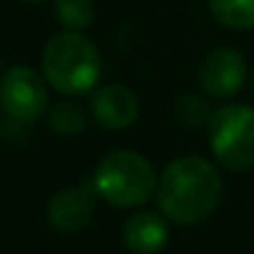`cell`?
Listing matches in <instances>:
<instances>
[{"instance_id":"1","label":"cell","mask_w":254,"mask_h":254,"mask_svg":"<svg viewBox=\"0 0 254 254\" xmlns=\"http://www.w3.org/2000/svg\"><path fill=\"white\" fill-rule=\"evenodd\" d=\"M160 212L177 224H199L222 202V177L217 167L197 155L172 160L157 180Z\"/></svg>"},{"instance_id":"2","label":"cell","mask_w":254,"mask_h":254,"mask_svg":"<svg viewBox=\"0 0 254 254\" xmlns=\"http://www.w3.org/2000/svg\"><path fill=\"white\" fill-rule=\"evenodd\" d=\"M40 63L48 85L65 97L92 92L102 75V55L97 45L80 30L55 33L45 43Z\"/></svg>"},{"instance_id":"3","label":"cell","mask_w":254,"mask_h":254,"mask_svg":"<svg viewBox=\"0 0 254 254\" xmlns=\"http://www.w3.org/2000/svg\"><path fill=\"white\" fill-rule=\"evenodd\" d=\"M157 172L152 162L135 150H110L92 172L95 194L120 209L145 204L157 192Z\"/></svg>"},{"instance_id":"4","label":"cell","mask_w":254,"mask_h":254,"mask_svg":"<svg viewBox=\"0 0 254 254\" xmlns=\"http://www.w3.org/2000/svg\"><path fill=\"white\" fill-rule=\"evenodd\" d=\"M207 135L209 150L224 170L247 172L254 167V107L227 102L212 110Z\"/></svg>"},{"instance_id":"5","label":"cell","mask_w":254,"mask_h":254,"mask_svg":"<svg viewBox=\"0 0 254 254\" xmlns=\"http://www.w3.org/2000/svg\"><path fill=\"white\" fill-rule=\"evenodd\" d=\"M45 75L28 65H15L0 77V107L3 112L23 125L35 122L48 110V85Z\"/></svg>"},{"instance_id":"6","label":"cell","mask_w":254,"mask_h":254,"mask_svg":"<svg viewBox=\"0 0 254 254\" xmlns=\"http://www.w3.org/2000/svg\"><path fill=\"white\" fill-rule=\"evenodd\" d=\"M199 87L207 97L229 100L234 97L247 80V63L237 48H214L204 55L197 67Z\"/></svg>"},{"instance_id":"7","label":"cell","mask_w":254,"mask_h":254,"mask_svg":"<svg viewBox=\"0 0 254 254\" xmlns=\"http://www.w3.org/2000/svg\"><path fill=\"white\" fill-rule=\"evenodd\" d=\"M95 212V187L92 182L70 185L58 190L48 202V222L60 234H72L87 227Z\"/></svg>"},{"instance_id":"8","label":"cell","mask_w":254,"mask_h":254,"mask_svg":"<svg viewBox=\"0 0 254 254\" xmlns=\"http://www.w3.org/2000/svg\"><path fill=\"white\" fill-rule=\"evenodd\" d=\"M90 112L105 130H127L140 117V100L130 87L110 82L90 92Z\"/></svg>"},{"instance_id":"9","label":"cell","mask_w":254,"mask_h":254,"mask_svg":"<svg viewBox=\"0 0 254 254\" xmlns=\"http://www.w3.org/2000/svg\"><path fill=\"white\" fill-rule=\"evenodd\" d=\"M170 242V224L165 214L137 212L122 227V244L130 254H160Z\"/></svg>"},{"instance_id":"10","label":"cell","mask_w":254,"mask_h":254,"mask_svg":"<svg viewBox=\"0 0 254 254\" xmlns=\"http://www.w3.org/2000/svg\"><path fill=\"white\" fill-rule=\"evenodd\" d=\"M212 18L227 30L254 28V0H207Z\"/></svg>"},{"instance_id":"11","label":"cell","mask_w":254,"mask_h":254,"mask_svg":"<svg viewBox=\"0 0 254 254\" xmlns=\"http://www.w3.org/2000/svg\"><path fill=\"white\" fill-rule=\"evenodd\" d=\"M55 20L65 30H85L97 18V3L95 0H55Z\"/></svg>"},{"instance_id":"12","label":"cell","mask_w":254,"mask_h":254,"mask_svg":"<svg viewBox=\"0 0 254 254\" xmlns=\"http://www.w3.org/2000/svg\"><path fill=\"white\" fill-rule=\"evenodd\" d=\"M172 115L182 127L194 130V127H204L209 122L212 110H209L207 97H202L199 92H182L172 105Z\"/></svg>"},{"instance_id":"13","label":"cell","mask_w":254,"mask_h":254,"mask_svg":"<svg viewBox=\"0 0 254 254\" xmlns=\"http://www.w3.org/2000/svg\"><path fill=\"white\" fill-rule=\"evenodd\" d=\"M48 122H50V130L58 132L60 137H75L85 130V112L82 107H77L75 102H60L50 110L48 115Z\"/></svg>"},{"instance_id":"14","label":"cell","mask_w":254,"mask_h":254,"mask_svg":"<svg viewBox=\"0 0 254 254\" xmlns=\"http://www.w3.org/2000/svg\"><path fill=\"white\" fill-rule=\"evenodd\" d=\"M25 3H45V0H25Z\"/></svg>"},{"instance_id":"15","label":"cell","mask_w":254,"mask_h":254,"mask_svg":"<svg viewBox=\"0 0 254 254\" xmlns=\"http://www.w3.org/2000/svg\"><path fill=\"white\" fill-rule=\"evenodd\" d=\"M252 90H254V77H252Z\"/></svg>"}]
</instances>
